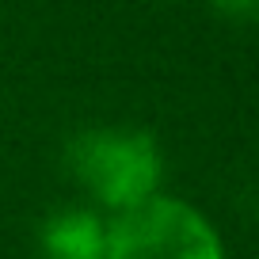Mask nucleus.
<instances>
[{
  "mask_svg": "<svg viewBox=\"0 0 259 259\" xmlns=\"http://www.w3.org/2000/svg\"><path fill=\"white\" fill-rule=\"evenodd\" d=\"M69 171L103 206L130 210L160 187V149L141 130H84L69 141Z\"/></svg>",
  "mask_w": 259,
  "mask_h": 259,
  "instance_id": "1",
  "label": "nucleus"
},
{
  "mask_svg": "<svg viewBox=\"0 0 259 259\" xmlns=\"http://www.w3.org/2000/svg\"><path fill=\"white\" fill-rule=\"evenodd\" d=\"M103 259H225V248L194 206L153 194L107 225Z\"/></svg>",
  "mask_w": 259,
  "mask_h": 259,
  "instance_id": "2",
  "label": "nucleus"
},
{
  "mask_svg": "<svg viewBox=\"0 0 259 259\" xmlns=\"http://www.w3.org/2000/svg\"><path fill=\"white\" fill-rule=\"evenodd\" d=\"M46 259H103L107 225L92 210H57L38 233Z\"/></svg>",
  "mask_w": 259,
  "mask_h": 259,
  "instance_id": "3",
  "label": "nucleus"
},
{
  "mask_svg": "<svg viewBox=\"0 0 259 259\" xmlns=\"http://www.w3.org/2000/svg\"><path fill=\"white\" fill-rule=\"evenodd\" d=\"M213 12L233 23H259V0H210Z\"/></svg>",
  "mask_w": 259,
  "mask_h": 259,
  "instance_id": "4",
  "label": "nucleus"
}]
</instances>
